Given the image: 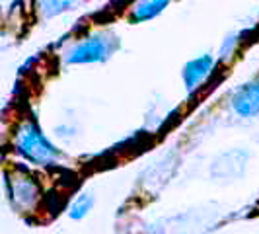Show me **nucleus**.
Segmentation results:
<instances>
[{"label": "nucleus", "instance_id": "nucleus-1", "mask_svg": "<svg viewBox=\"0 0 259 234\" xmlns=\"http://www.w3.org/2000/svg\"><path fill=\"white\" fill-rule=\"evenodd\" d=\"M14 148L35 166H55L61 160V150L47 139L33 119H24L14 129Z\"/></svg>", "mask_w": 259, "mask_h": 234}, {"label": "nucleus", "instance_id": "nucleus-3", "mask_svg": "<svg viewBox=\"0 0 259 234\" xmlns=\"http://www.w3.org/2000/svg\"><path fill=\"white\" fill-rule=\"evenodd\" d=\"M4 183H6V191H8V199L12 203V207L20 213H31L37 207V201L41 197V189L35 178L27 176V174H16L10 176L8 172L4 174Z\"/></svg>", "mask_w": 259, "mask_h": 234}, {"label": "nucleus", "instance_id": "nucleus-5", "mask_svg": "<svg viewBox=\"0 0 259 234\" xmlns=\"http://www.w3.org/2000/svg\"><path fill=\"white\" fill-rule=\"evenodd\" d=\"M234 113L240 117H257L259 115V78L249 80L242 84L238 90L232 94L230 100Z\"/></svg>", "mask_w": 259, "mask_h": 234}, {"label": "nucleus", "instance_id": "nucleus-6", "mask_svg": "<svg viewBox=\"0 0 259 234\" xmlns=\"http://www.w3.org/2000/svg\"><path fill=\"white\" fill-rule=\"evenodd\" d=\"M169 0H135L131 4L129 22L131 24H143L148 20H154L168 8Z\"/></svg>", "mask_w": 259, "mask_h": 234}, {"label": "nucleus", "instance_id": "nucleus-4", "mask_svg": "<svg viewBox=\"0 0 259 234\" xmlns=\"http://www.w3.org/2000/svg\"><path fill=\"white\" fill-rule=\"evenodd\" d=\"M214 66H217V59L212 55H199L191 61H187L182 70L185 90L189 94H195L199 88H203L210 74L214 72Z\"/></svg>", "mask_w": 259, "mask_h": 234}, {"label": "nucleus", "instance_id": "nucleus-7", "mask_svg": "<svg viewBox=\"0 0 259 234\" xmlns=\"http://www.w3.org/2000/svg\"><path fill=\"white\" fill-rule=\"evenodd\" d=\"M82 4V0H35V12L41 20H51L61 14L70 12Z\"/></svg>", "mask_w": 259, "mask_h": 234}, {"label": "nucleus", "instance_id": "nucleus-9", "mask_svg": "<svg viewBox=\"0 0 259 234\" xmlns=\"http://www.w3.org/2000/svg\"><path fill=\"white\" fill-rule=\"evenodd\" d=\"M94 203H96V199H94L92 193H80L78 197H74L72 203L68 205V217H70L72 221L84 219L92 209H94Z\"/></svg>", "mask_w": 259, "mask_h": 234}, {"label": "nucleus", "instance_id": "nucleus-2", "mask_svg": "<svg viewBox=\"0 0 259 234\" xmlns=\"http://www.w3.org/2000/svg\"><path fill=\"white\" fill-rule=\"evenodd\" d=\"M119 47V39L111 31L90 33L78 39L76 43L65 53L66 65H92L107 61Z\"/></svg>", "mask_w": 259, "mask_h": 234}, {"label": "nucleus", "instance_id": "nucleus-8", "mask_svg": "<svg viewBox=\"0 0 259 234\" xmlns=\"http://www.w3.org/2000/svg\"><path fill=\"white\" fill-rule=\"evenodd\" d=\"M244 41V31H232L222 39L221 47H219V63H228L236 57V53L240 49Z\"/></svg>", "mask_w": 259, "mask_h": 234}]
</instances>
